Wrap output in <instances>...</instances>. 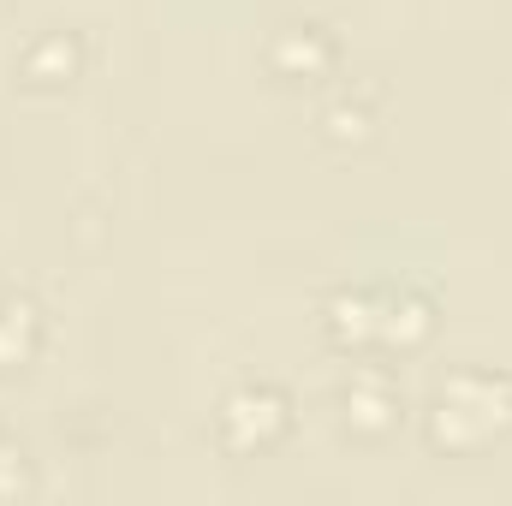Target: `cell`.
<instances>
[{"label": "cell", "instance_id": "cell-1", "mask_svg": "<svg viewBox=\"0 0 512 506\" xmlns=\"http://www.w3.org/2000/svg\"><path fill=\"white\" fill-rule=\"evenodd\" d=\"M435 453H483L512 435V376L507 370H453L423 411Z\"/></svg>", "mask_w": 512, "mask_h": 506}, {"label": "cell", "instance_id": "cell-2", "mask_svg": "<svg viewBox=\"0 0 512 506\" xmlns=\"http://www.w3.org/2000/svg\"><path fill=\"white\" fill-rule=\"evenodd\" d=\"M215 435H221V447L239 453V459L274 453V447L292 435V399H286V387H274V381H239V387L221 399Z\"/></svg>", "mask_w": 512, "mask_h": 506}, {"label": "cell", "instance_id": "cell-3", "mask_svg": "<svg viewBox=\"0 0 512 506\" xmlns=\"http://www.w3.org/2000/svg\"><path fill=\"white\" fill-rule=\"evenodd\" d=\"M340 423L358 435V441H382L399 429V417H405V393H399V381L387 376L382 364H364V370H352V376L340 381Z\"/></svg>", "mask_w": 512, "mask_h": 506}, {"label": "cell", "instance_id": "cell-4", "mask_svg": "<svg viewBox=\"0 0 512 506\" xmlns=\"http://www.w3.org/2000/svg\"><path fill=\"white\" fill-rule=\"evenodd\" d=\"M334 60H340V42H334V30L316 24V18H292V24H280L274 42H268V72L286 78V84H322V78L334 72Z\"/></svg>", "mask_w": 512, "mask_h": 506}, {"label": "cell", "instance_id": "cell-5", "mask_svg": "<svg viewBox=\"0 0 512 506\" xmlns=\"http://www.w3.org/2000/svg\"><path fill=\"white\" fill-rule=\"evenodd\" d=\"M42 334H48V322L30 292H0V376L30 370V358L42 352Z\"/></svg>", "mask_w": 512, "mask_h": 506}, {"label": "cell", "instance_id": "cell-6", "mask_svg": "<svg viewBox=\"0 0 512 506\" xmlns=\"http://www.w3.org/2000/svg\"><path fill=\"white\" fill-rule=\"evenodd\" d=\"M72 72H78V42L66 30H42L24 48V84L48 90V84H72Z\"/></svg>", "mask_w": 512, "mask_h": 506}, {"label": "cell", "instance_id": "cell-7", "mask_svg": "<svg viewBox=\"0 0 512 506\" xmlns=\"http://www.w3.org/2000/svg\"><path fill=\"white\" fill-rule=\"evenodd\" d=\"M370 102H352V96H340L328 114H322V126H328V137H370Z\"/></svg>", "mask_w": 512, "mask_h": 506}, {"label": "cell", "instance_id": "cell-8", "mask_svg": "<svg viewBox=\"0 0 512 506\" xmlns=\"http://www.w3.org/2000/svg\"><path fill=\"white\" fill-rule=\"evenodd\" d=\"M18 489H30V465H24V447L0 435V501L18 495Z\"/></svg>", "mask_w": 512, "mask_h": 506}]
</instances>
